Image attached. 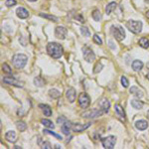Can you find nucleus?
I'll list each match as a JSON object with an SVG mask.
<instances>
[{"instance_id": "nucleus-15", "label": "nucleus", "mask_w": 149, "mask_h": 149, "mask_svg": "<svg viewBox=\"0 0 149 149\" xmlns=\"http://www.w3.org/2000/svg\"><path fill=\"white\" fill-rule=\"evenodd\" d=\"M72 125L73 124L69 120L66 121L64 124H62L61 130H62V132L65 134V135H69V134H70V131H71V129H72Z\"/></svg>"}, {"instance_id": "nucleus-36", "label": "nucleus", "mask_w": 149, "mask_h": 149, "mask_svg": "<svg viewBox=\"0 0 149 149\" xmlns=\"http://www.w3.org/2000/svg\"><path fill=\"white\" fill-rule=\"evenodd\" d=\"M93 41L96 44H98V45H102V40L100 39V37L98 36V35H94V37H93Z\"/></svg>"}, {"instance_id": "nucleus-24", "label": "nucleus", "mask_w": 149, "mask_h": 149, "mask_svg": "<svg viewBox=\"0 0 149 149\" xmlns=\"http://www.w3.org/2000/svg\"><path fill=\"white\" fill-rule=\"evenodd\" d=\"M116 8V3L115 2H110V3H108V5H106V14H110L113 10Z\"/></svg>"}, {"instance_id": "nucleus-38", "label": "nucleus", "mask_w": 149, "mask_h": 149, "mask_svg": "<svg viewBox=\"0 0 149 149\" xmlns=\"http://www.w3.org/2000/svg\"><path fill=\"white\" fill-rule=\"evenodd\" d=\"M16 0H6L5 2V5L7 6V7H12V6L16 5Z\"/></svg>"}, {"instance_id": "nucleus-14", "label": "nucleus", "mask_w": 149, "mask_h": 149, "mask_svg": "<svg viewBox=\"0 0 149 149\" xmlns=\"http://www.w3.org/2000/svg\"><path fill=\"white\" fill-rule=\"evenodd\" d=\"M16 15H17L20 19H26L29 16V12L27 11L25 8L19 7V8H17V10H16Z\"/></svg>"}, {"instance_id": "nucleus-10", "label": "nucleus", "mask_w": 149, "mask_h": 149, "mask_svg": "<svg viewBox=\"0 0 149 149\" xmlns=\"http://www.w3.org/2000/svg\"><path fill=\"white\" fill-rule=\"evenodd\" d=\"M114 110H115V113H116L119 120H120L121 122H125L126 117H125V112H124V110L122 108V106H121L120 104H115Z\"/></svg>"}, {"instance_id": "nucleus-9", "label": "nucleus", "mask_w": 149, "mask_h": 149, "mask_svg": "<svg viewBox=\"0 0 149 149\" xmlns=\"http://www.w3.org/2000/svg\"><path fill=\"white\" fill-rule=\"evenodd\" d=\"M3 83L7 84V85H11V86H14V87H17V88H23V83L22 82H19L18 80H16L14 77H4L3 79Z\"/></svg>"}, {"instance_id": "nucleus-31", "label": "nucleus", "mask_w": 149, "mask_h": 149, "mask_svg": "<svg viewBox=\"0 0 149 149\" xmlns=\"http://www.w3.org/2000/svg\"><path fill=\"white\" fill-rule=\"evenodd\" d=\"M41 17L46 18V19H49V20H52L53 22H58V18L54 15H48V14H44V13H40L39 14Z\"/></svg>"}, {"instance_id": "nucleus-46", "label": "nucleus", "mask_w": 149, "mask_h": 149, "mask_svg": "<svg viewBox=\"0 0 149 149\" xmlns=\"http://www.w3.org/2000/svg\"><path fill=\"white\" fill-rule=\"evenodd\" d=\"M145 1L147 2V3H149V0H145Z\"/></svg>"}, {"instance_id": "nucleus-3", "label": "nucleus", "mask_w": 149, "mask_h": 149, "mask_svg": "<svg viewBox=\"0 0 149 149\" xmlns=\"http://www.w3.org/2000/svg\"><path fill=\"white\" fill-rule=\"evenodd\" d=\"M142 22L141 21H136V20H129L126 23V27L130 32L134 34H139L142 30Z\"/></svg>"}, {"instance_id": "nucleus-21", "label": "nucleus", "mask_w": 149, "mask_h": 149, "mask_svg": "<svg viewBox=\"0 0 149 149\" xmlns=\"http://www.w3.org/2000/svg\"><path fill=\"white\" fill-rule=\"evenodd\" d=\"M39 108L43 110L44 114H45L46 116H51L52 115V108H50L49 106H47V104H40Z\"/></svg>"}, {"instance_id": "nucleus-32", "label": "nucleus", "mask_w": 149, "mask_h": 149, "mask_svg": "<svg viewBox=\"0 0 149 149\" xmlns=\"http://www.w3.org/2000/svg\"><path fill=\"white\" fill-rule=\"evenodd\" d=\"M44 133H46V134H51V135H53V136H55V137L57 138V139H59V140H62L63 138H62V136L60 135V134H57L56 132H54V131H52V130H48V129H44Z\"/></svg>"}, {"instance_id": "nucleus-45", "label": "nucleus", "mask_w": 149, "mask_h": 149, "mask_svg": "<svg viewBox=\"0 0 149 149\" xmlns=\"http://www.w3.org/2000/svg\"><path fill=\"white\" fill-rule=\"evenodd\" d=\"M147 68L149 69V63H147Z\"/></svg>"}, {"instance_id": "nucleus-5", "label": "nucleus", "mask_w": 149, "mask_h": 149, "mask_svg": "<svg viewBox=\"0 0 149 149\" xmlns=\"http://www.w3.org/2000/svg\"><path fill=\"white\" fill-rule=\"evenodd\" d=\"M104 112L102 110V108H100V110H98V108H93V110H87V112H85L82 115H83L84 118H96V117L100 116Z\"/></svg>"}, {"instance_id": "nucleus-11", "label": "nucleus", "mask_w": 149, "mask_h": 149, "mask_svg": "<svg viewBox=\"0 0 149 149\" xmlns=\"http://www.w3.org/2000/svg\"><path fill=\"white\" fill-rule=\"evenodd\" d=\"M67 34H68V31L65 27L63 26H58L55 29V36L61 40H64L66 38Z\"/></svg>"}, {"instance_id": "nucleus-40", "label": "nucleus", "mask_w": 149, "mask_h": 149, "mask_svg": "<svg viewBox=\"0 0 149 149\" xmlns=\"http://www.w3.org/2000/svg\"><path fill=\"white\" fill-rule=\"evenodd\" d=\"M75 19L79 21V22H81V23H85V18L83 17L82 14H77V15H75Z\"/></svg>"}, {"instance_id": "nucleus-28", "label": "nucleus", "mask_w": 149, "mask_h": 149, "mask_svg": "<svg viewBox=\"0 0 149 149\" xmlns=\"http://www.w3.org/2000/svg\"><path fill=\"white\" fill-rule=\"evenodd\" d=\"M41 123L44 125V126L47 127V128H52V129H53L54 127H55V125L53 124V122H52L51 120H49V119H42Z\"/></svg>"}, {"instance_id": "nucleus-41", "label": "nucleus", "mask_w": 149, "mask_h": 149, "mask_svg": "<svg viewBox=\"0 0 149 149\" xmlns=\"http://www.w3.org/2000/svg\"><path fill=\"white\" fill-rule=\"evenodd\" d=\"M146 17H147V18L149 19V10H148L147 12H146Z\"/></svg>"}, {"instance_id": "nucleus-30", "label": "nucleus", "mask_w": 149, "mask_h": 149, "mask_svg": "<svg viewBox=\"0 0 149 149\" xmlns=\"http://www.w3.org/2000/svg\"><path fill=\"white\" fill-rule=\"evenodd\" d=\"M16 126H17V128L20 131H25L27 128V124L25 122H23V121H17L16 122Z\"/></svg>"}, {"instance_id": "nucleus-6", "label": "nucleus", "mask_w": 149, "mask_h": 149, "mask_svg": "<svg viewBox=\"0 0 149 149\" xmlns=\"http://www.w3.org/2000/svg\"><path fill=\"white\" fill-rule=\"evenodd\" d=\"M82 50H83L84 59H85L88 63H92L96 60V55H94V51L89 47V46H85Z\"/></svg>"}, {"instance_id": "nucleus-12", "label": "nucleus", "mask_w": 149, "mask_h": 149, "mask_svg": "<svg viewBox=\"0 0 149 149\" xmlns=\"http://www.w3.org/2000/svg\"><path fill=\"white\" fill-rule=\"evenodd\" d=\"M66 96L71 104H73V102H75L76 96H77V92H76V90L74 89V88H70V89H68V91H67V93H66Z\"/></svg>"}, {"instance_id": "nucleus-13", "label": "nucleus", "mask_w": 149, "mask_h": 149, "mask_svg": "<svg viewBox=\"0 0 149 149\" xmlns=\"http://www.w3.org/2000/svg\"><path fill=\"white\" fill-rule=\"evenodd\" d=\"M91 126V123H87V124H81V123H74L72 125V129L74 130L75 132H82L84 131L85 129L89 128Z\"/></svg>"}, {"instance_id": "nucleus-18", "label": "nucleus", "mask_w": 149, "mask_h": 149, "mask_svg": "<svg viewBox=\"0 0 149 149\" xmlns=\"http://www.w3.org/2000/svg\"><path fill=\"white\" fill-rule=\"evenodd\" d=\"M129 92H130L132 94H134L135 96H137L138 98H141L142 96H143V92H142V90H140L139 88H137V87H131Z\"/></svg>"}, {"instance_id": "nucleus-16", "label": "nucleus", "mask_w": 149, "mask_h": 149, "mask_svg": "<svg viewBox=\"0 0 149 149\" xmlns=\"http://www.w3.org/2000/svg\"><path fill=\"white\" fill-rule=\"evenodd\" d=\"M100 108H102V110H104V112H108V110H110V100H106V98H104V100H102V102H100Z\"/></svg>"}, {"instance_id": "nucleus-29", "label": "nucleus", "mask_w": 149, "mask_h": 149, "mask_svg": "<svg viewBox=\"0 0 149 149\" xmlns=\"http://www.w3.org/2000/svg\"><path fill=\"white\" fill-rule=\"evenodd\" d=\"M34 84H35V86L40 88V87H43V86L45 85V81H44L41 77H36L34 79Z\"/></svg>"}, {"instance_id": "nucleus-4", "label": "nucleus", "mask_w": 149, "mask_h": 149, "mask_svg": "<svg viewBox=\"0 0 149 149\" xmlns=\"http://www.w3.org/2000/svg\"><path fill=\"white\" fill-rule=\"evenodd\" d=\"M110 33L112 34V36L117 40V41H122L125 38V31L121 26H115L112 25L110 27Z\"/></svg>"}, {"instance_id": "nucleus-42", "label": "nucleus", "mask_w": 149, "mask_h": 149, "mask_svg": "<svg viewBox=\"0 0 149 149\" xmlns=\"http://www.w3.org/2000/svg\"><path fill=\"white\" fill-rule=\"evenodd\" d=\"M146 115H147V119H148V120H149V110H148V112H147V114H146Z\"/></svg>"}, {"instance_id": "nucleus-26", "label": "nucleus", "mask_w": 149, "mask_h": 149, "mask_svg": "<svg viewBox=\"0 0 149 149\" xmlns=\"http://www.w3.org/2000/svg\"><path fill=\"white\" fill-rule=\"evenodd\" d=\"M38 144H39L40 147L42 148H45V149H51L52 148V145L50 142L48 141H42L41 139L39 138V140H38Z\"/></svg>"}, {"instance_id": "nucleus-1", "label": "nucleus", "mask_w": 149, "mask_h": 149, "mask_svg": "<svg viewBox=\"0 0 149 149\" xmlns=\"http://www.w3.org/2000/svg\"><path fill=\"white\" fill-rule=\"evenodd\" d=\"M47 52L52 58L54 59H59L63 56L64 53V49H63L62 45L55 42H51L47 45Z\"/></svg>"}, {"instance_id": "nucleus-25", "label": "nucleus", "mask_w": 149, "mask_h": 149, "mask_svg": "<svg viewBox=\"0 0 149 149\" xmlns=\"http://www.w3.org/2000/svg\"><path fill=\"white\" fill-rule=\"evenodd\" d=\"M92 15H93L94 20L96 21V22H100L102 20V13H100V11L98 9H94Z\"/></svg>"}, {"instance_id": "nucleus-8", "label": "nucleus", "mask_w": 149, "mask_h": 149, "mask_svg": "<svg viewBox=\"0 0 149 149\" xmlns=\"http://www.w3.org/2000/svg\"><path fill=\"white\" fill-rule=\"evenodd\" d=\"M90 104H91V98L88 96V94L82 93L79 96V104L82 108H89Z\"/></svg>"}, {"instance_id": "nucleus-39", "label": "nucleus", "mask_w": 149, "mask_h": 149, "mask_svg": "<svg viewBox=\"0 0 149 149\" xmlns=\"http://www.w3.org/2000/svg\"><path fill=\"white\" fill-rule=\"evenodd\" d=\"M66 121H68V119H67L65 116H60V117H58V119H57V123H58V124H64Z\"/></svg>"}, {"instance_id": "nucleus-20", "label": "nucleus", "mask_w": 149, "mask_h": 149, "mask_svg": "<svg viewBox=\"0 0 149 149\" xmlns=\"http://www.w3.org/2000/svg\"><path fill=\"white\" fill-rule=\"evenodd\" d=\"M5 138L9 142H15L16 141V133H15V131H13V130L7 131V132H6V134H5Z\"/></svg>"}, {"instance_id": "nucleus-43", "label": "nucleus", "mask_w": 149, "mask_h": 149, "mask_svg": "<svg viewBox=\"0 0 149 149\" xmlns=\"http://www.w3.org/2000/svg\"><path fill=\"white\" fill-rule=\"evenodd\" d=\"M28 1H31V2H35V1H37V0H28Z\"/></svg>"}, {"instance_id": "nucleus-23", "label": "nucleus", "mask_w": 149, "mask_h": 149, "mask_svg": "<svg viewBox=\"0 0 149 149\" xmlns=\"http://www.w3.org/2000/svg\"><path fill=\"white\" fill-rule=\"evenodd\" d=\"M138 44L140 45V47L144 48V49H147V48H149V40L145 37L140 38L139 41H138Z\"/></svg>"}, {"instance_id": "nucleus-35", "label": "nucleus", "mask_w": 149, "mask_h": 149, "mask_svg": "<svg viewBox=\"0 0 149 149\" xmlns=\"http://www.w3.org/2000/svg\"><path fill=\"white\" fill-rule=\"evenodd\" d=\"M102 68H104V66H102V64H100V63H96V66H94V74H98V73H100V71L102 70Z\"/></svg>"}, {"instance_id": "nucleus-33", "label": "nucleus", "mask_w": 149, "mask_h": 149, "mask_svg": "<svg viewBox=\"0 0 149 149\" xmlns=\"http://www.w3.org/2000/svg\"><path fill=\"white\" fill-rule=\"evenodd\" d=\"M2 71H3L5 74H11L12 73V70L11 68H10V66L8 64H6V63H4V64L2 65Z\"/></svg>"}, {"instance_id": "nucleus-22", "label": "nucleus", "mask_w": 149, "mask_h": 149, "mask_svg": "<svg viewBox=\"0 0 149 149\" xmlns=\"http://www.w3.org/2000/svg\"><path fill=\"white\" fill-rule=\"evenodd\" d=\"M131 106L135 110H141L143 108V102L139 100H131Z\"/></svg>"}, {"instance_id": "nucleus-37", "label": "nucleus", "mask_w": 149, "mask_h": 149, "mask_svg": "<svg viewBox=\"0 0 149 149\" xmlns=\"http://www.w3.org/2000/svg\"><path fill=\"white\" fill-rule=\"evenodd\" d=\"M121 85L123 86V87L124 88H127L128 87V85H129V83H128V80L126 79V77H124V76H123V77H121Z\"/></svg>"}, {"instance_id": "nucleus-19", "label": "nucleus", "mask_w": 149, "mask_h": 149, "mask_svg": "<svg viewBox=\"0 0 149 149\" xmlns=\"http://www.w3.org/2000/svg\"><path fill=\"white\" fill-rule=\"evenodd\" d=\"M142 68H143V63H142V61H139V60L133 61V63H132V69H133L135 72L141 71Z\"/></svg>"}, {"instance_id": "nucleus-17", "label": "nucleus", "mask_w": 149, "mask_h": 149, "mask_svg": "<svg viewBox=\"0 0 149 149\" xmlns=\"http://www.w3.org/2000/svg\"><path fill=\"white\" fill-rule=\"evenodd\" d=\"M148 126V123L146 120H138L135 122V127L138 130H145Z\"/></svg>"}, {"instance_id": "nucleus-2", "label": "nucleus", "mask_w": 149, "mask_h": 149, "mask_svg": "<svg viewBox=\"0 0 149 149\" xmlns=\"http://www.w3.org/2000/svg\"><path fill=\"white\" fill-rule=\"evenodd\" d=\"M27 61H28V57L24 54H16L12 58V63H13V66L16 69H23L27 64Z\"/></svg>"}, {"instance_id": "nucleus-44", "label": "nucleus", "mask_w": 149, "mask_h": 149, "mask_svg": "<svg viewBox=\"0 0 149 149\" xmlns=\"http://www.w3.org/2000/svg\"><path fill=\"white\" fill-rule=\"evenodd\" d=\"M146 78H147V79L149 80V73H148V74H147V75H146Z\"/></svg>"}, {"instance_id": "nucleus-7", "label": "nucleus", "mask_w": 149, "mask_h": 149, "mask_svg": "<svg viewBox=\"0 0 149 149\" xmlns=\"http://www.w3.org/2000/svg\"><path fill=\"white\" fill-rule=\"evenodd\" d=\"M102 143L104 148L112 149L114 147L115 143H116V137L113 135H110L108 136V137H104L102 139Z\"/></svg>"}, {"instance_id": "nucleus-34", "label": "nucleus", "mask_w": 149, "mask_h": 149, "mask_svg": "<svg viewBox=\"0 0 149 149\" xmlns=\"http://www.w3.org/2000/svg\"><path fill=\"white\" fill-rule=\"evenodd\" d=\"M81 33L84 35V37H90L91 36V32H90L89 28H87V27H82Z\"/></svg>"}, {"instance_id": "nucleus-27", "label": "nucleus", "mask_w": 149, "mask_h": 149, "mask_svg": "<svg viewBox=\"0 0 149 149\" xmlns=\"http://www.w3.org/2000/svg\"><path fill=\"white\" fill-rule=\"evenodd\" d=\"M49 96H51L52 98H58L61 96V93L56 89H52L49 91Z\"/></svg>"}]
</instances>
